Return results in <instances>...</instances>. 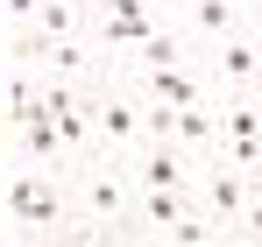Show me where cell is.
<instances>
[{"instance_id": "cell-1", "label": "cell", "mask_w": 262, "mask_h": 247, "mask_svg": "<svg viewBox=\"0 0 262 247\" xmlns=\"http://www.w3.org/2000/svg\"><path fill=\"white\" fill-rule=\"evenodd\" d=\"M0 219L36 226V233H57V226H64V184H57V169H43V163L14 169V177L0 184Z\"/></svg>"}, {"instance_id": "cell-2", "label": "cell", "mask_w": 262, "mask_h": 247, "mask_svg": "<svg viewBox=\"0 0 262 247\" xmlns=\"http://www.w3.org/2000/svg\"><path fill=\"white\" fill-rule=\"evenodd\" d=\"M85 219L92 226H128L135 219V198H128V156L85 169Z\"/></svg>"}, {"instance_id": "cell-3", "label": "cell", "mask_w": 262, "mask_h": 247, "mask_svg": "<svg viewBox=\"0 0 262 247\" xmlns=\"http://www.w3.org/2000/svg\"><path fill=\"white\" fill-rule=\"evenodd\" d=\"M128 177L142 184V191H191V163H184L177 141H149V149L128 163Z\"/></svg>"}, {"instance_id": "cell-4", "label": "cell", "mask_w": 262, "mask_h": 247, "mask_svg": "<svg viewBox=\"0 0 262 247\" xmlns=\"http://www.w3.org/2000/svg\"><path fill=\"white\" fill-rule=\"evenodd\" d=\"M92 141L99 149H128V141H142V106L135 99H121V92H106V99H92Z\"/></svg>"}, {"instance_id": "cell-5", "label": "cell", "mask_w": 262, "mask_h": 247, "mask_svg": "<svg viewBox=\"0 0 262 247\" xmlns=\"http://www.w3.org/2000/svg\"><path fill=\"white\" fill-rule=\"evenodd\" d=\"M213 71L234 85V92H241V85H255V78H262V36H248V29L220 36V42H213Z\"/></svg>"}, {"instance_id": "cell-6", "label": "cell", "mask_w": 262, "mask_h": 247, "mask_svg": "<svg viewBox=\"0 0 262 247\" xmlns=\"http://www.w3.org/2000/svg\"><path fill=\"white\" fill-rule=\"evenodd\" d=\"M142 85H149V99H156V106H199V99H206V85L191 78L184 64H149Z\"/></svg>"}, {"instance_id": "cell-7", "label": "cell", "mask_w": 262, "mask_h": 247, "mask_svg": "<svg viewBox=\"0 0 262 247\" xmlns=\"http://www.w3.org/2000/svg\"><path fill=\"white\" fill-rule=\"evenodd\" d=\"M29 29H36V36L21 42V50H14V57H36V50H43V42H64V36H78V0H43V7H36V21H29Z\"/></svg>"}, {"instance_id": "cell-8", "label": "cell", "mask_w": 262, "mask_h": 247, "mask_svg": "<svg viewBox=\"0 0 262 247\" xmlns=\"http://www.w3.org/2000/svg\"><path fill=\"white\" fill-rule=\"evenodd\" d=\"M206 205H213V226L234 233V219H241V205H248V177H241L234 163L213 169V177H206Z\"/></svg>"}, {"instance_id": "cell-9", "label": "cell", "mask_w": 262, "mask_h": 247, "mask_svg": "<svg viewBox=\"0 0 262 247\" xmlns=\"http://www.w3.org/2000/svg\"><path fill=\"white\" fill-rule=\"evenodd\" d=\"M170 141H177V149H213V141H220V113L206 106V99H199V106H177Z\"/></svg>"}, {"instance_id": "cell-10", "label": "cell", "mask_w": 262, "mask_h": 247, "mask_svg": "<svg viewBox=\"0 0 262 247\" xmlns=\"http://www.w3.org/2000/svg\"><path fill=\"white\" fill-rule=\"evenodd\" d=\"M135 219L156 226V233H177V226L191 219V205H184V191H142V198H135Z\"/></svg>"}, {"instance_id": "cell-11", "label": "cell", "mask_w": 262, "mask_h": 247, "mask_svg": "<svg viewBox=\"0 0 262 247\" xmlns=\"http://www.w3.org/2000/svg\"><path fill=\"white\" fill-rule=\"evenodd\" d=\"M191 29H199L206 42L234 36V29H241V0H191Z\"/></svg>"}, {"instance_id": "cell-12", "label": "cell", "mask_w": 262, "mask_h": 247, "mask_svg": "<svg viewBox=\"0 0 262 247\" xmlns=\"http://www.w3.org/2000/svg\"><path fill=\"white\" fill-rule=\"evenodd\" d=\"M57 141H64V149H85V141H92V106H85V99H78L71 113H57Z\"/></svg>"}, {"instance_id": "cell-13", "label": "cell", "mask_w": 262, "mask_h": 247, "mask_svg": "<svg viewBox=\"0 0 262 247\" xmlns=\"http://www.w3.org/2000/svg\"><path fill=\"white\" fill-rule=\"evenodd\" d=\"M248 198H255V205H262V169H248Z\"/></svg>"}, {"instance_id": "cell-14", "label": "cell", "mask_w": 262, "mask_h": 247, "mask_svg": "<svg viewBox=\"0 0 262 247\" xmlns=\"http://www.w3.org/2000/svg\"><path fill=\"white\" fill-rule=\"evenodd\" d=\"M248 7H255V14H262V0H248Z\"/></svg>"}]
</instances>
